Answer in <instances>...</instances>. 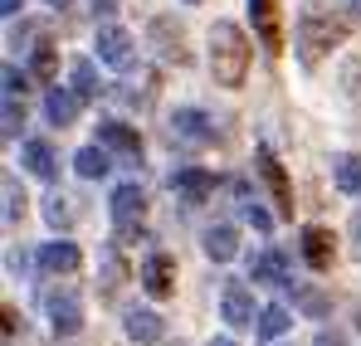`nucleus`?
Listing matches in <instances>:
<instances>
[{
	"label": "nucleus",
	"mask_w": 361,
	"mask_h": 346,
	"mask_svg": "<svg viewBox=\"0 0 361 346\" xmlns=\"http://www.w3.org/2000/svg\"><path fill=\"white\" fill-rule=\"evenodd\" d=\"M342 83H347V93H361V58L357 54L347 58V78H342Z\"/></svg>",
	"instance_id": "473e14b6"
},
{
	"label": "nucleus",
	"mask_w": 361,
	"mask_h": 346,
	"mask_svg": "<svg viewBox=\"0 0 361 346\" xmlns=\"http://www.w3.org/2000/svg\"><path fill=\"white\" fill-rule=\"evenodd\" d=\"M357 327H361V307H357Z\"/></svg>",
	"instance_id": "e433bc0d"
},
{
	"label": "nucleus",
	"mask_w": 361,
	"mask_h": 346,
	"mask_svg": "<svg viewBox=\"0 0 361 346\" xmlns=\"http://www.w3.org/2000/svg\"><path fill=\"white\" fill-rule=\"evenodd\" d=\"M68 88L83 98V103H93L103 88H98V68H93V58H78L73 68H68Z\"/></svg>",
	"instance_id": "5701e85b"
},
{
	"label": "nucleus",
	"mask_w": 361,
	"mask_h": 346,
	"mask_svg": "<svg viewBox=\"0 0 361 346\" xmlns=\"http://www.w3.org/2000/svg\"><path fill=\"white\" fill-rule=\"evenodd\" d=\"M171 190H176V195H185L190 205H200V200H210L215 175L200 171V166H180V171H171Z\"/></svg>",
	"instance_id": "9b49d317"
},
{
	"label": "nucleus",
	"mask_w": 361,
	"mask_h": 346,
	"mask_svg": "<svg viewBox=\"0 0 361 346\" xmlns=\"http://www.w3.org/2000/svg\"><path fill=\"white\" fill-rule=\"evenodd\" d=\"M249 35H244L235 20H215L210 25V73H215V83L220 88H244V78H249Z\"/></svg>",
	"instance_id": "f257e3e1"
},
{
	"label": "nucleus",
	"mask_w": 361,
	"mask_h": 346,
	"mask_svg": "<svg viewBox=\"0 0 361 346\" xmlns=\"http://www.w3.org/2000/svg\"><path fill=\"white\" fill-rule=\"evenodd\" d=\"M49 327H54V337H78L83 332V302L68 288L49 292Z\"/></svg>",
	"instance_id": "423d86ee"
},
{
	"label": "nucleus",
	"mask_w": 361,
	"mask_h": 346,
	"mask_svg": "<svg viewBox=\"0 0 361 346\" xmlns=\"http://www.w3.org/2000/svg\"><path fill=\"white\" fill-rule=\"evenodd\" d=\"M98 142H103L108 152H118L122 161H142V137H137V127H127V122H98Z\"/></svg>",
	"instance_id": "6e6552de"
},
{
	"label": "nucleus",
	"mask_w": 361,
	"mask_h": 346,
	"mask_svg": "<svg viewBox=\"0 0 361 346\" xmlns=\"http://www.w3.org/2000/svg\"><path fill=\"white\" fill-rule=\"evenodd\" d=\"M73 171L83 175V180H103V175L113 171V161H108V147L98 142V147H83L78 156H73Z\"/></svg>",
	"instance_id": "aec40b11"
},
{
	"label": "nucleus",
	"mask_w": 361,
	"mask_h": 346,
	"mask_svg": "<svg viewBox=\"0 0 361 346\" xmlns=\"http://www.w3.org/2000/svg\"><path fill=\"white\" fill-rule=\"evenodd\" d=\"M20 127H25V108L15 103V93H5V127L0 132L5 137H20Z\"/></svg>",
	"instance_id": "c85d7f7f"
},
{
	"label": "nucleus",
	"mask_w": 361,
	"mask_h": 346,
	"mask_svg": "<svg viewBox=\"0 0 361 346\" xmlns=\"http://www.w3.org/2000/svg\"><path fill=\"white\" fill-rule=\"evenodd\" d=\"M49 5H63V0H49Z\"/></svg>",
	"instance_id": "58836bf2"
},
{
	"label": "nucleus",
	"mask_w": 361,
	"mask_h": 346,
	"mask_svg": "<svg viewBox=\"0 0 361 346\" xmlns=\"http://www.w3.org/2000/svg\"><path fill=\"white\" fill-rule=\"evenodd\" d=\"M152 39L161 44V54H166V58L185 63V35H180V25H171L166 15H157V20H152Z\"/></svg>",
	"instance_id": "6ab92c4d"
},
{
	"label": "nucleus",
	"mask_w": 361,
	"mask_h": 346,
	"mask_svg": "<svg viewBox=\"0 0 361 346\" xmlns=\"http://www.w3.org/2000/svg\"><path fill=\"white\" fill-rule=\"evenodd\" d=\"M298 307H302V312H312V317H322V312H327V297L312 292V288H302L298 292Z\"/></svg>",
	"instance_id": "7c9ffc66"
},
{
	"label": "nucleus",
	"mask_w": 361,
	"mask_h": 346,
	"mask_svg": "<svg viewBox=\"0 0 361 346\" xmlns=\"http://www.w3.org/2000/svg\"><path fill=\"white\" fill-rule=\"evenodd\" d=\"M20 215H25V190L15 185V175H5V220L15 225Z\"/></svg>",
	"instance_id": "cd10ccee"
},
{
	"label": "nucleus",
	"mask_w": 361,
	"mask_h": 346,
	"mask_svg": "<svg viewBox=\"0 0 361 346\" xmlns=\"http://www.w3.org/2000/svg\"><path fill=\"white\" fill-rule=\"evenodd\" d=\"M142 288L152 292V297H171L176 292V259L171 254H147V264H142Z\"/></svg>",
	"instance_id": "0eeeda50"
},
{
	"label": "nucleus",
	"mask_w": 361,
	"mask_h": 346,
	"mask_svg": "<svg viewBox=\"0 0 361 346\" xmlns=\"http://www.w3.org/2000/svg\"><path fill=\"white\" fill-rule=\"evenodd\" d=\"M352 239H357V244H361V210H357V215H352Z\"/></svg>",
	"instance_id": "f704fd0d"
},
{
	"label": "nucleus",
	"mask_w": 361,
	"mask_h": 346,
	"mask_svg": "<svg viewBox=\"0 0 361 346\" xmlns=\"http://www.w3.org/2000/svg\"><path fill=\"white\" fill-rule=\"evenodd\" d=\"M332 244H337V239L322 230V225H307V230H302V259L322 273V268H332Z\"/></svg>",
	"instance_id": "dca6fc26"
},
{
	"label": "nucleus",
	"mask_w": 361,
	"mask_h": 346,
	"mask_svg": "<svg viewBox=\"0 0 361 346\" xmlns=\"http://www.w3.org/2000/svg\"><path fill=\"white\" fill-rule=\"evenodd\" d=\"M39 268H44V273H78V268H83V249H78L73 239H49V244L39 249Z\"/></svg>",
	"instance_id": "1a4fd4ad"
},
{
	"label": "nucleus",
	"mask_w": 361,
	"mask_h": 346,
	"mask_svg": "<svg viewBox=\"0 0 361 346\" xmlns=\"http://www.w3.org/2000/svg\"><path fill=\"white\" fill-rule=\"evenodd\" d=\"M171 137L185 142V147H210V142H215V122L200 113V108H176V117H171Z\"/></svg>",
	"instance_id": "39448f33"
},
{
	"label": "nucleus",
	"mask_w": 361,
	"mask_h": 346,
	"mask_svg": "<svg viewBox=\"0 0 361 346\" xmlns=\"http://www.w3.org/2000/svg\"><path fill=\"white\" fill-rule=\"evenodd\" d=\"M249 278L264 283V288H288V273H283V259H279V254H259V259L249 264Z\"/></svg>",
	"instance_id": "4be33fe9"
},
{
	"label": "nucleus",
	"mask_w": 361,
	"mask_h": 346,
	"mask_svg": "<svg viewBox=\"0 0 361 346\" xmlns=\"http://www.w3.org/2000/svg\"><path fill=\"white\" fill-rule=\"evenodd\" d=\"M235 254H240V234H235V225H215V230H205V259L230 264Z\"/></svg>",
	"instance_id": "a211bd4d"
},
{
	"label": "nucleus",
	"mask_w": 361,
	"mask_h": 346,
	"mask_svg": "<svg viewBox=\"0 0 361 346\" xmlns=\"http://www.w3.org/2000/svg\"><path fill=\"white\" fill-rule=\"evenodd\" d=\"M288 327H293V317H288V307H283V302H269V307L259 312V337H264V342L283 337Z\"/></svg>",
	"instance_id": "b1692460"
},
{
	"label": "nucleus",
	"mask_w": 361,
	"mask_h": 346,
	"mask_svg": "<svg viewBox=\"0 0 361 346\" xmlns=\"http://www.w3.org/2000/svg\"><path fill=\"white\" fill-rule=\"evenodd\" d=\"M210 346H235V342L230 337H210Z\"/></svg>",
	"instance_id": "c9c22d12"
},
{
	"label": "nucleus",
	"mask_w": 361,
	"mask_h": 346,
	"mask_svg": "<svg viewBox=\"0 0 361 346\" xmlns=\"http://www.w3.org/2000/svg\"><path fill=\"white\" fill-rule=\"evenodd\" d=\"M127 337L142 342V346H157L166 337V322H161L152 307H132V312H127Z\"/></svg>",
	"instance_id": "2eb2a0df"
},
{
	"label": "nucleus",
	"mask_w": 361,
	"mask_h": 346,
	"mask_svg": "<svg viewBox=\"0 0 361 346\" xmlns=\"http://www.w3.org/2000/svg\"><path fill=\"white\" fill-rule=\"evenodd\" d=\"M20 161L30 166V175H39V180H54L59 175V161H54V147L49 142H25V152H20Z\"/></svg>",
	"instance_id": "f3484780"
},
{
	"label": "nucleus",
	"mask_w": 361,
	"mask_h": 346,
	"mask_svg": "<svg viewBox=\"0 0 361 346\" xmlns=\"http://www.w3.org/2000/svg\"><path fill=\"white\" fill-rule=\"evenodd\" d=\"M30 73H35L39 83H54V78H59V54H54V44H35V49H30Z\"/></svg>",
	"instance_id": "393cba45"
},
{
	"label": "nucleus",
	"mask_w": 361,
	"mask_h": 346,
	"mask_svg": "<svg viewBox=\"0 0 361 346\" xmlns=\"http://www.w3.org/2000/svg\"><path fill=\"white\" fill-rule=\"evenodd\" d=\"M244 220H249V225H254L259 234L274 230V215H269V210H259V205H244Z\"/></svg>",
	"instance_id": "2f4dec72"
},
{
	"label": "nucleus",
	"mask_w": 361,
	"mask_h": 346,
	"mask_svg": "<svg viewBox=\"0 0 361 346\" xmlns=\"http://www.w3.org/2000/svg\"><path fill=\"white\" fill-rule=\"evenodd\" d=\"M30 78H35V73H20L15 63H5V93H15V98H20V93L30 88Z\"/></svg>",
	"instance_id": "c756f323"
},
{
	"label": "nucleus",
	"mask_w": 361,
	"mask_h": 346,
	"mask_svg": "<svg viewBox=\"0 0 361 346\" xmlns=\"http://www.w3.org/2000/svg\"><path fill=\"white\" fill-rule=\"evenodd\" d=\"M127 278H132V268L118 259V249H108V259H103V292H118Z\"/></svg>",
	"instance_id": "bb28decb"
},
{
	"label": "nucleus",
	"mask_w": 361,
	"mask_h": 346,
	"mask_svg": "<svg viewBox=\"0 0 361 346\" xmlns=\"http://www.w3.org/2000/svg\"><path fill=\"white\" fill-rule=\"evenodd\" d=\"M337 44H347V20L342 15H332V10H322V5H307L298 20V58L302 68H317L327 49H337Z\"/></svg>",
	"instance_id": "f03ea898"
},
{
	"label": "nucleus",
	"mask_w": 361,
	"mask_h": 346,
	"mask_svg": "<svg viewBox=\"0 0 361 346\" xmlns=\"http://www.w3.org/2000/svg\"><path fill=\"white\" fill-rule=\"evenodd\" d=\"M352 5H357V10H361V0H352Z\"/></svg>",
	"instance_id": "ea45409f"
},
{
	"label": "nucleus",
	"mask_w": 361,
	"mask_h": 346,
	"mask_svg": "<svg viewBox=\"0 0 361 346\" xmlns=\"http://www.w3.org/2000/svg\"><path fill=\"white\" fill-rule=\"evenodd\" d=\"M249 15H254V25H259V39H264V49H283V30H279V5L274 0H249Z\"/></svg>",
	"instance_id": "4468645a"
},
{
	"label": "nucleus",
	"mask_w": 361,
	"mask_h": 346,
	"mask_svg": "<svg viewBox=\"0 0 361 346\" xmlns=\"http://www.w3.org/2000/svg\"><path fill=\"white\" fill-rule=\"evenodd\" d=\"M78 108H83V98H78L73 88H49V93H44V117H49V127H73V122H78Z\"/></svg>",
	"instance_id": "ddd939ff"
},
{
	"label": "nucleus",
	"mask_w": 361,
	"mask_h": 346,
	"mask_svg": "<svg viewBox=\"0 0 361 346\" xmlns=\"http://www.w3.org/2000/svg\"><path fill=\"white\" fill-rule=\"evenodd\" d=\"M108 205H113V220H118V239L142 234V215H147V195H142V185H118Z\"/></svg>",
	"instance_id": "20e7f679"
},
{
	"label": "nucleus",
	"mask_w": 361,
	"mask_h": 346,
	"mask_svg": "<svg viewBox=\"0 0 361 346\" xmlns=\"http://www.w3.org/2000/svg\"><path fill=\"white\" fill-rule=\"evenodd\" d=\"M259 175L269 180L274 205H279L283 215H293V185H288V175H283V166H279V156H274V152H259Z\"/></svg>",
	"instance_id": "9d476101"
},
{
	"label": "nucleus",
	"mask_w": 361,
	"mask_h": 346,
	"mask_svg": "<svg viewBox=\"0 0 361 346\" xmlns=\"http://www.w3.org/2000/svg\"><path fill=\"white\" fill-rule=\"evenodd\" d=\"M44 220H49V230H68V225L78 220V210H73V200H68V195L54 190V195L44 200Z\"/></svg>",
	"instance_id": "a878e982"
},
{
	"label": "nucleus",
	"mask_w": 361,
	"mask_h": 346,
	"mask_svg": "<svg viewBox=\"0 0 361 346\" xmlns=\"http://www.w3.org/2000/svg\"><path fill=\"white\" fill-rule=\"evenodd\" d=\"M185 5H200V0H185Z\"/></svg>",
	"instance_id": "4c0bfd02"
},
{
	"label": "nucleus",
	"mask_w": 361,
	"mask_h": 346,
	"mask_svg": "<svg viewBox=\"0 0 361 346\" xmlns=\"http://www.w3.org/2000/svg\"><path fill=\"white\" fill-rule=\"evenodd\" d=\"M0 15H20V0H0Z\"/></svg>",
	"instance_id": "72a5a7b5"
},
{
	"label": "nucleus",
	"mask_w": 361,
	"mask_h": 346,
	"mask_svg": "<svg viewBox=\"0 0 361 346\" xmlns=\"http://www.w3.org/2000/svg\"><path fill=\"white\" fill-rule=\"evenodd\" d=\"M93 49H98V63H108V68H118V73H127V68L137 63V39H132L122 25H103L98 39H93Z\"/></svg>",
	"instance_id": "7ed1b4c3"
},
{
	"label": "nucleus",
	"mask_w": 361,
	"mask_h": 346,
	"mask_svg": "<svg viewBox=\"0 0 361 346\" xmlns=\"http://www.w3.org/2000/svg\"><path fill=\"white\" fill-rule=\"evenodd\" d=\"M332 180H337L342 195H361V156L357 152H342V156L332 161Z\"/></svg>",
	"instance_id": "412c9836"
},
{
	"label": "nucleus",
	"mask_w": 361,
	"mask_h": 346,
	"mask_svg": "<svg viewBox=\"0 0 361 346\" xmlns=\"http://www.w3.org/2000/svg\"><path fill=\"white\" fill-rule=\"evenodd\" d=\"M220 312H225V322H230L235 332H244V327H254V297H249V288H240V283H230V288L220 292Z\"/></svg>",
	"instance_id": "f8f14e48"
}]
</instances>
